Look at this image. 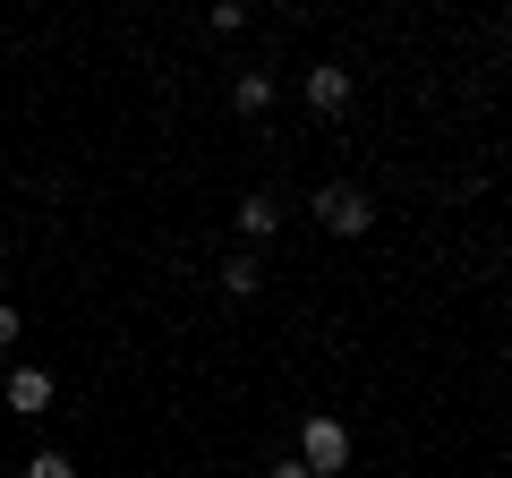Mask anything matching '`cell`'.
I'll list each match as a JSON object with an SVG mask.
<instances>
[{"instance_id":"cell-11","label":"cell","mask_w":512,"mask_h":478,"mask_svg":"<svg viewBox=\"0 0 512 478\" xmlns=\"http://www.w3.org/2000/svg\"><path fill=\"white\" fill-rule=\"evenodd\" d=\"M0 350H18V308L0 299Z\"/></svg>"},{"instance_id":"cell-8","label":"cell","mask_w":512,"mask_h":478,"mask_svg":"<svg viewBox=\"0 0 512 478\" xmlns=\"http://www.w3.org/2000/svg\"><path fill=\"white\" fill-rule=\"evenodd\" d=\"M18 478H77V461L60 453V444H43V453H26V470Z\"/></svg>"},{"instance_id":"cell-7","label":"cell","mask_w":512,"mask_h":478,"mask_svg":"<svg viewBox=\"0 0 512 478\" xmlns=\"http://www.w3.org/2000/svg\"><path fill=\"white\" fill-rule=\"evenodd\" d=\"M265 291V257H256V248H231V257H222V299H256Z\"/></svg>"},{"instance_id":"cell-1","label":"cell","mask_w":512,"mask_h":478,"mask_svg":"<svg viewBox=\"0 0 512 478\" xmlns=\"http://www.w3.org/2000/svg\"><path fill=\"white\" fill-rule=\"evenodd\" d=\"M291 453H299V470H308V478H342L350 461H359V436H350L333 410H308V419H299V444H291Z\"/></svg>"},{"instance_id":"cell-3","label":"cell","mask_w":512,"mask_h":478,"mask_svg":"<svg viewBox=\"0 0 512 478\" xmlns=\"http://www.w3.org/2000/svg\"><path fill=\"white\" fill-rule=\"evenodd\" d=\"M299 103H308L316 120H342V111L359 103V69H342V60H308V69H299Z\"/></svg>"},{"instance_id":"cell-5","label":"cell","mask_w":512,"mask_h":478,"mask_svg":"<svg viewBox=\"0 0 512 478\" xmlns=\"http://www.w3.org/2000/svg\"><path fill=\"white\" fill-rule=\"evenodd\" d=\"M231 231L248 239V248H256V239H274L282 231V197H274V188H248V197L231 205Z\"/></svg>"},{"instance_id":"cell-10","label":"cell","mask_w":512,"mask_h":478,"mask_svg":"<svg viewBox=\"0 0 512 478\" xmlns=\"http://www.w3.org/2000/svg\"><path fill=\"white\" fill-rule=\"evenodd\" d=\"M265 478H308V470H299V453H274V461H265Z\"/></svg>"},{"instance_id":"cell-6","label":"cell","mask_w":512,"mask_h":478,"mask_svg":"<svg viewBox=\"0 0 512 478\" xmlns=\"http://www.w3.org/2000/svg\"><path fill=\"white\" fill-rule=\"evenodd\" d=\"M274 69H239V86H231V111L239 120H265V111H274Z\"/></svg>"},{"instance_id":"cell-2","label":"cell","mask_w":512,"mask_h":478,"mask_svg":"<svg viewBox=\"0 0 512 478\" xmlns=\"http://www.w3.org/2000/svg\"><path fill=\"white\" fill-rule=\"evenodd\" d=\"M308 214H316V231H333V239H367L376 231V197H367L359 180H325L308 197Z\"/></svg>"},{"instance_id":"cell-4","label":"cell","mask_w":512,"mask_h":478,"mask_svg":"<svg viewBox=\"0 0 512 478\" xmlns=\"http://www.w3.org/2000/svg\"><path fill=\"white\" fill-rule=\"evenodd\" d=\"M52 393H60V385H52V368H26V359L0 376V402L18 410V419H43V410H52Z\"/></svg>"},{"instance_id":"cell-9","label":"cell","mask_w":512,"mask_h":478,"mask_svg":"<svg viewBox=\"0 0 512 478\" xmlns=\"http://www.w3.org/2000/svg\"><path fill=\"white\" fill-rule=\"evenodd\" d=\"M205 26H214V35H239V26H248V9H239V0H214V9H205Z\"/></svg>"}]
</instances>
